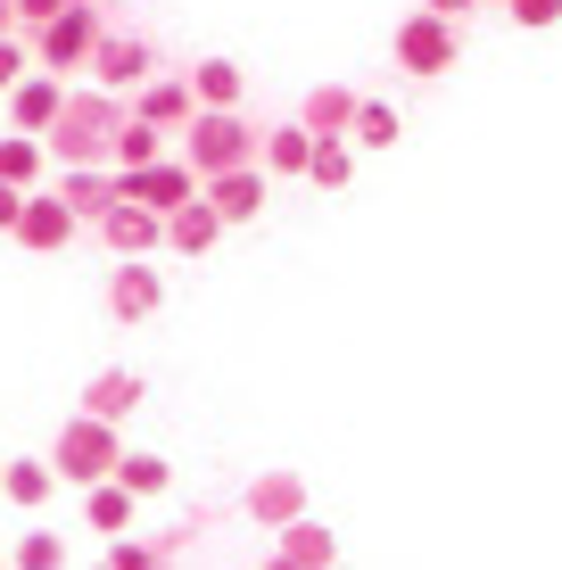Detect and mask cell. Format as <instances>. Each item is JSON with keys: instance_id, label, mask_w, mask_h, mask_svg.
Listing matches in <instances>:
<instances>
[{"instance_id": "29", "label": "cell", "mask_w": 562, "mask_h": 570, "mask_svg": "<svg viewBox=\"0 0 562 570\" xmlns=\"http://www.w3.org/2000/svg\"><path fill=\"white\" fill-rule=\"evenodd\" d=\"M505 9H513V26H530V33L562 26V0H505Z\"/></svg>"}, {"instance_id": "16", "label": "cell", "mask_w": 562, "mask_h": 570, "mask_svg": "<svg viewBox=\"0 0 562 570\" xmlns=\"http://www.w3.org/2000/svg\"><path fill=\"white\" fill-rule=\"evenodd\" d=\"M58 199H67V215H75V224H100V215H108V199H116V190H108V166H58Z\"/></svg>"}, {"instance_id": "7", "label": "cell", "mask_w": 562, "mask_h": 570, "mask_svg": "<svg viewBox=\"0 0 562 570\" xmlns=\"http://www.w3.org/2000/svg\"><path fill=\"white\" fill-rule=\"evenodd\" d=\"M158 306H166V273L149 257H116L108 265V314L116 323H149Z\"/></svg>"}, {"instance_id": "21", "label": "cell", "mask_w": 562, "mask_h": 570, "mask_svg": "<svg viewBox=\"0 0 562 570\" xmlns=\"http://www.w3.org/2000/svg\"><path fill=\"white\" fill-rule=\"evenodd\" d=\"M347 116H356V91H347V83H315L306 108H298V125L306 132H347Z\"/></svg>"}, {"instance_id": "23", "label": "cell", "mask_w": 562, "mask_h": 570, "mask_svg": "<svg viewBox=\"0 0 562 570\" xmlns=\"http://www.w3.org/2000/svg\"><path fill=\"white\" fill-rule=\"evenodd\" d=\"M347 141H364V149H397V141H405V125H397V108H390V100H356V116H347Z\"/></svg>"}, {"instance_id": "31", "label": "cell", "mask_w": 562, "mask_h": 570, "mask_svg": "<svg viewBox=\"0 0 562 570\" xmlns=\"http://www.w3.org/2000/svg\"><path fill=\"white\" fill-rule=\"evenodd\" d=\"M58 9H67V0H9V26H17V33H33V26H50Z\"/></svg>"}, {"instance_id": "2", "label": "cell", "mask_w": 562, "mask_h": 570, "mask_svg": "<svg viewBox=\"0 0 562 570\" xmlns=\"http://www.w3.org/2000/svg\"><path fill=\"white\" fill-rule=\"evenodd\" d=\"M174 132H183V166L190 174L248 166V157H257V125H240V108H190Z\"/></svg>"}, {"instance_id": "12", "label": "cell", "mask_w": 562, "mask_h": 570, "mask_svg": "<svg viewBox=\"0 0 562 570\" xmlns=\"http://www.w3.org/2000/svg\"><path fill=\"white\" fill-rule=\"evenodd\" d=\"M240 513L257 521V529H282L289 513H306V480H298V471H257L248 497H240Z\"/></svg>"}, {"instance_id": "4", "label": "cell", "mask_w": 562, "mask_h": 570, "mask_svg": "<svg viewBox=\"0 0 562 570\" xmlns=\"http://www.w3.org/2000/svg\"><path fill=\"white\" fill-rule=\"evenodd\" d=\"M108 463H116V422H100V414H75L50 439V480L91 488V480H108Z\"/></svg>"}, {"instance_id": "34", "label": "cell", "mask_w": 562, "mask_h": 570, "mask_svg": "<svg viewBox=\"0 0 562 570\" xmlns=\"http://www.w3.org/2000/svg\"><path fill=\"white\" fill-rule=\"evenodd\" d=\"M422 9H438V17H455V26H463V17H472L480 0H422Z\"/></svg>"}, {"instance_id": "24", "label": "cell", "mask_w": 562, "mask_h": 570, "mask_svg": "<svg viewBox=\"0 0 562 570\" xmlns=\"http://www.w3.org/2000/svg\"><path fill=\"white\" fill-rule=\"evenodd\" d=\"M108 480H125L132 497H166V488H174V463H158V455H125V446H116Z\"/></svg>"}, {"instance_id": "1", "label": "cell", "mask_w": 562, "mask_h": 570, "mask_svg": "<svg viewBox=\"0 0 562 570\" xmlns=\"http://www.w3.org/2000/svg\"><path fill=\"white\" fill-rule=\"evenodd\" d=\"M116 116H125V91H67L58 100V116L42 125V157H58V166H108V132Z\"/></svg>"}, {"instance_id": "27", "label": "cell", "mask_w": 562, "mask_h": 570, "mask_svg": "<svg viewBox=\"0 0 562 570\" xmlns=\"http://www.w3.org/2000/svg\"><path fill=\"white\" fill-rule=\"evenodd\" d=\"M0 497L9 504H42L50 497V463H0Z\"/></svg>"}, {"instance_id": "30", "label": "cell", "mask_w": 562, "mask_h": 570, "mask_svg": "<svg viewBox=\"0 0 562 570\" xmlns=\"http://www.w3.org/2000/svg\"><path fill=\"white\" fill-rule=\"evenodd\" d=\"M26 67H33V42H17V26H9V33H0V91H9Z\"/></svg>"}, {"instance_id": "10", "label": "cell", "mask_w": 562, "mask_h": 570, "mask_svg": "<svg viewBox=\"0 0 562 570\" xmlns=\"http://www.w3.org/2000/svg\"><path fill=\"white\" fill-rule=\"evenodd\" d=\"M199 199L224 215V232L257 224V215H265V174L257 166H216V174H199Z\"/></svg>"}, {"instance_id": "14", "label": "cell", "mask_w": 562, "mask_h": 570, "mask_svg": "<svg viewBox=\"0 0 562 570\" xmlns=\"http://www.w3.org/2000/svg\"><path fill=\"white\" fill-rule=\"evenodd\" d=\"M216 240H224V215L207 207L199 190H190L183 207H166V248H174V257H207Z\"/></svg>"}, {"instance_id": "32", "label": "cell", "mask_w": 562, "mask_h": 570, "mask_svg": "<svg viewBox=\"0 0 562 570\" xmlns=\"http://www.w3.org/2000/svg\"><path fill=\"white\" fill-rule=\"evenodd\" d=\"M108 562H116V570H149V562H158V546H132V538H116V546H108Z\"/></svg>"}, {"instance_id": "25", "label": "cell", "mask_w": 562, "mask_h": 570, "mask_svg": "<svg viewBox=\"0 0 562 570\" xmlns=\"http://www.w3.org/2000/svg\"><path fill=\"white\" fill-rule=\"evenodd\" d=\"M0 183H17V190L42 183V132H9L0 141Z\"/></svg>"}, {"instance_id": "11", "label": "cell", "mask_w": 562, "mask_h": 570, "mask_svg": "<svg viewBox=\"0 0 562 570\" xmlns=\"http://www.w3.org/2000/svg\"><path fill=\"white\" fill-rule=\"evenodd\" d=\"M9 232H17V240H26V248H42V257H50V248H67V240H75V232H83V224H75V215H67V199H58V190H42V183H33Z\"/></svg>"}, {"instance_id": "8", "label": "cell", "mask_w": 562, "mask_h": 570, "mask_svg": "<svg viewBox=\"0 0 562 570\" xmlns=\"http://www.w3.org/2000/svg\"><path fill=\"white\" fill-rule=\"evenodd\" d=\"M91 232H100L116 257H158V248H166V215L141 207V199H108V215H100Z\"/></svg>"}, {"instance_id": "17", "label": "cell", "mask_w": 562, "mask_h": 570, "mask_svg": "<svg viewBox=\"0 0 562 570\" xmlns=\"http://www.w3.org/2000/svg\"><path fill=\"white\" fill-rule=\"evenodd\" d=\"M282 562L289 570H323V562H339V538H332V529H315L306 513H289L282 521Z\"/></svg>"}, {"instance_id": "6", "label": "cell", "mask_w": 562, "mask_h": 570, "mask_svg": "<svg viewBox=\"0 0 562 570\" xmlns=\"http://www.w3.org/2000/svg\"><path fill=\"white\" fill-rule=\"evenodd\" d=\"M455 17H438V9H414V17H405V26H397V67L405 75H422V83H438V75H447L455 67Z\"/></svg>"}, {"instance_id": "13", "label": "cell", "mask_w": 562, "mask_h": 570, "mask_svg": "<svg viewBox=\"0 0 562 570\" xmlns=\"http://www.w3.org/2000/svg\"><path fill=\"white\" fill-rule=\"evenodd\" d=\"M125 108H132V116H149V125H166V132H174V125H183V116L199 108V100H190V75H158V67H149L141 83L125 91Z\"/></svg>"}, {"instance_id": "33", "label": "cell", "mask_w": 562, "mask_h": 570, "mask_svg": "<svg viewBox=\"0 0 562 570\" xmlns=\"http://www.w3.org/2000/svg\"><path fill=\"white\" fill-rule=\"evenodd\" d=\"M17 207H26V190H17V183H0V232L17 224Z\"/></svg>"}, {"instance_id": "35", "label": "cell", "mask_w": 562, "mask_h": 570, "mask_svg": "<svg viewBox=\"0 0 562 570\" xmlns=\"http://www.w3.org/2000/svg\"><path fill=\"white\" fill-rule=\"evenodd\" d=\"M0 33H9V0H0Z\"/></svg>"}, {"instance_id": "9", "label": "cell", "mask_w": 562, "mask_h": 570, "mask_svg": "<svg viewBox=\"0 0 562 570\" xmlns=\"http://www.w3.org/2000/svg\"><path fill=\"white\" fill-rule=\"evenodd\" d=\"M149 67H158V58H149L141 33H108V26H100V42H91V58H83V75H91L100 91H132Z\"/></svg>"}, {"instance_id": "5", "label": "cell", "mask_w": 562, "mask_h": 570, "mask_svg": "<svg viewBox=\"0 0 562 570\" xmlns=\"http://www.w3.org/2000/svg\"><path fill=\"white\" fill-rule=\"evenodd\" d=\"M108 190H116V199H141V207H158V215H166V207H183L190 190H199V174H190L183 157H166V149H158L149 166H108Z\"/></svg>"}, {"instance_id": "3", "label": "cell", "mask_w": 562, "mask_h": 570, "mask_svg": "<svg viewBox=\"0 0 562 570\" xmlns=\"http://www.w3.org/2000/svg\"><path fill=\"white\" fill-rule=\"evenodd\" d=\"M100 0H67V9L50 17V26H33L26 42H33V67H50V75H75L91 58V42H100Z\"/></svg>"}, {"instance_id": "20", "label": "cell", "mask_w": 562, "mask_h": 570, "mask_svg": "<svg viewBox=\"0 0 562 570\" xmlns=\"http://www.w3.org/2000/svg\"><path fill=\"white\" fill-rule=\"evenodd\" d=\"M132 504H141V497H132L125 480H91V488H83V513H91V529H100V538L132 529Z\"/></svg>"}, {"instance_id": "22", "label": "cell", "mask_w": 562, "mask_h": 570, "mask_svg": "<svg viewBox=\"0 0 562 570\" xmlns=\"http://www.w3.org/2000/svg\"><path fill=\"white\" fill-rule=\"evenodd\" d=\"M190 100L199 108H240V67H231V58H199V67H190Z\"/></svg>"}, {"instance_id": "28", "label": "cell", "mask_w": 562, "mask_h": 570, "mask_svg": "<svg viewBox=\"0 0 562 570\" xmlns=\"http://www.w3.org/2000/svg\"><path fill=\"white\" fill-rule=\"evenodd\" d=\"M17 562H26V570H58V562H67V546H58L50 529H33V538L17 546Z\"/></svg>"}, {"instance_id": "18", "label": "cell", "mask_w": 562, "mask_h": 570, "mask_svg": "<svg viewBox=\"0 0 562 570\" xmlns=\"http://www.w3.org/2000/svg\"><path fill=\"white\" fill-rule=\"evenodd\" d=\"M132 405H141V372H91V381H83V414L125 422Z\"/></svg>"}, {"instance_id": "26", "label": "cell", "mask_w": 562, "mask_h": 570, "mask_svg": "<svg viewBox=\"0 0 562 570\" xmlns=\"http://www.w3.org/2000/svg\"><path fill=\"white\" fill-rule=\"evenodd\" d=\"M306 141H315V132H306V125L257 132V157H265V174H306Z\"/></svg>"}, {"instance_id": "15", "label": "cell", "mask_w": 562, "mask_h": 570, "mask_svg": "<svg viewBox=\"0 0 562 570\" xmlns=\"http://www.w3.org/2000/svg\"><path fill=\"white\" fill-rule=\"evenodd\" d=\"M58 100H67V83H58L50 67H26L9 83V116H17V132H42L50 116H58Z\"/></svg>"}, {"instance_id": "19", "label": "cell", "mask_w": 562, "mask_h": 570, "mask_svg": "<svg viewBox=\"0 0 562 570\" xmlns=\"http://www.w3.org/2000/svg\"><path fill=\"white\" fill-rule=\"evenodd\" d=\"M347 174H356L347 132H315V141H306V183H315V190H347Z\"/></svg>"}]
</instances>
